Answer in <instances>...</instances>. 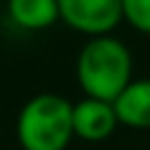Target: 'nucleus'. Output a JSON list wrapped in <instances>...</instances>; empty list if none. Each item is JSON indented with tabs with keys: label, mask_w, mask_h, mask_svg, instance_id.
Returning a JSON list of instances; mask_svg holds the SVG:
<instances>
[{
	"label": "nucleus",
	"mask_w": 150,
	"mask_h": 150,
	"mask_svg": "<svg viewBox=\"0 0 150 150\" xmlns=\"http://www.w3.org/2000/svg\"><path fill=\"white\" fill-rule=\"evenodd\" d=\"M131 66V54L122 40L112 35H96L82 47L75 73L84 96L112 103L134 80Z\"/></svg>",
	"instance_id": "1"
},
{
	"label": "nucleus",
	"mask_w": 150,
	"mask_h": 150,
	"mask_svg": "<svg viewBox=\"0 0 150 150\" xmlns=\"http://www.w3.org/2000/svg\"><path fill=\"white\" fill-rule=\"evenodd\" d=\"M73 136V103L59 94L28 98L16 117V141L23 150H66Z\"/></svg>",
	"instance_id": "2"
},
{
	"label": "nucleus",
	"mask_w": 150,
	"mask_h": 150,
	"mask_svg": "<svg viewBox=\"0 0 150 150\" xmlns=\"http://www.w3.org/2000/svg\"><path fill=\"white\" fill-rule=\"evenodd\" d=\"M59 19H63L73 30L89 38L110 35L112 28L124 19L122 0H56Z\"/></svg>",
	"instance_id": "3"
},
{
	"label": "nucleus",
	"mask_w": 150,
	"mask_h": 150,
	"mask_svg": "<svg viewBox=\"0 0 150 150\" xmlns=\"http://www.w3.org/2000/svg\"><path fill=\"white\" fill-rule=\"evenodd\" d=\"M117 115L112 103L89 98L84 96L82 101L73 103V131L82 141H105L115 129H117Z\"/></svg>",
	"instance_id": "4"
},
{
	"label": "nucleus",
	"mask_w": 150,
	"mask_h": 150,
	"mask_svg": "<svg viewBox=\"0 0 150 150\" xmlns=\"http://www.w3.org/2000/svg\"><path fill=\"white\" fill-rule=\"evenodd\" d=\"M117 122L129 129H150V80H131L112 101Z\"/></svg>",
	"instance_id": "5"
},
{
	"label": "nucleus",
	"mask_w": 150,
	"mask_h": 150,
	"mask_svg": "<svg viewBox=\"0 0 150 150\" xmlns=\"http://www.w3.org/2000/svg\"><path fill=\"white\" fill-rule=\"evenodd\" d=\"M9 19L26 30L49 28L59 19L56 0H7Z\"/></svg>",
	"instance_id": "6"
},
{
	"label": "nucleus",
	"mask_w": 150,
	"mask_h": 150,
	"mask_svg": "<svg viewBox=\"0 0 150 150\" xmlns=\"http://www.w3.org/2000/svg\"><path fill=\"white\" fill-rule=\"evenodd\" d=\"M122 16L138 33L150 35V0H122Z\"/></svg>",
	"instance_id": "7"
}]
</instances>
